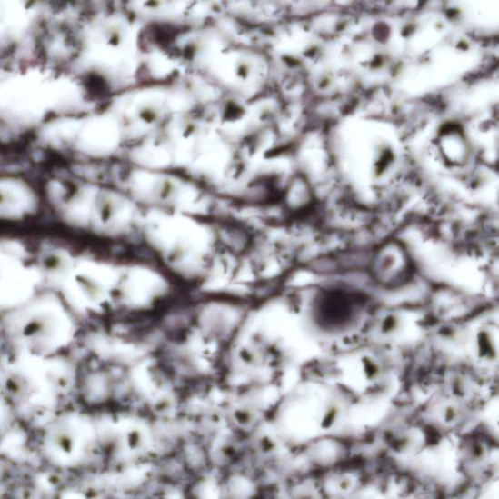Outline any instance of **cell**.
Segmentation results:
<instances>
[{"label":"cell","instance_id":"277c9868","mask_svg":"<svg viewBox=\"0 0 499 499\" xmlns=\"http://www.w3.org/2000/svg\"><path fill=\"white\" fill-rule=\"evenodd\" d=\"M40 267L49 281L62 284L71 276L74 262L69 253L62 249H53L43 254Z\"/></svg>","mask_w":499,"mask_h":499},{"label":"cell","instance_id":"8992f818","mask_svg":"<svg viewBox=\"0 0 499 499\" xmlns=\"http://www.w3.org/2000/svg\"><path fill=\"white\" fill-rule=\"evenodd\" d=\"M0 277H2V268H0Z\"/></svg>","mask_w":499,"mask_h":499},{"label":"cell","instance_id":"3957f363","mask_svg":"<svg viewBox=\"0 0 499 499\" xmlns=\"http://www.w3.org/2000/svg\"><path fill=\"white\" fill-rule=\"evenodd\" d=\"M67 333L62 316L52 310H40L25 321L22 334L26 349L33 356L45 357L63 345Z\"/></svg>","mask_w":499,"mask_h":499},{"label":"cell","instance_id":"6da1fadb","mask_svg":"<svg viewBox=\"0 0 499 499\" xmlns=\"http://www.w3.org/2000/svg\"><path fill=\"white\" fill-rule=\"evenodd\" d=\"M0 75V113L25 125L42 123L51 113L66 110V100L75 93L66 90V81L50 75L37 87L36 71Z\"/></svg>","mask_w":499,"mask_h":499},{"label":"cell","instance_id":"7a4b0ae2","mask_svg":"<svg viewBox=\"0 0 499 499\" xmlns=\"http://www.w3.org/2000/svg\"><path fill=\"white\" fill-rule=\"evenodd\" d=\"M193 295V328L228 349L245 329L254 304L226 295Z\"/></svg>","mask_w":499,"mask_h":499},{"label":"cell","instance_id":"5b68a950","mask_svg":"<svg viewBox=\"0 0 499 499\" xmlns=\"http://www.w3.org/2000/svg\"><path fill=\"white\" fill-rule=\"evenodd\" d=\"M3 389L5 399L15 406L28 403L35 394V386L30 376L20 371L7 374Z\"/></svg>","mask_w":499,"mask_h":499}]
</instances>
